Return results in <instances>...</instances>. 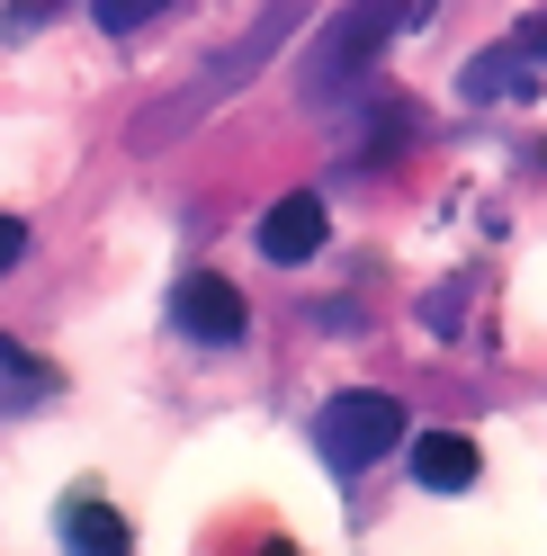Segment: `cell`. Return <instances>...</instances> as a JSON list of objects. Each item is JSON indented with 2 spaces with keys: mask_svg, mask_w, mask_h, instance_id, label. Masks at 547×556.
<instances>
[{
  "mask_svg": "<svg viewBox=\"0 0 547 556\" xmlns=\"http://www.w3.org/2000/svg\"><path fill=\"white\" fill-rule=\"evenodd\" d=\"M521 73H530V54H521V46L475 54V63H467V99H521V90H530Z\"/></svg>",
  "mask_w": 547,
  "mask_h": 556,
  "instance_id": "8",
  "label": "cell"
},
{
  "mask_svg": "<svg viewBox=\"0 0 547 556\" xmlns=\"http://www.w3.org/2000/svg\"><path fill=\"white\" fill-rule=\"evenodd\" d=\"M315 448H323V467L332 476H368L378 458H395L404 448V404L395 395H332L323 413H315Z\"/></svg>",
  "mask_w": 547,
  "mask_h": 556,
  "instance_id": "3",
  "label": "cell"
},
{
  "mask_svg": "<svg viewBox=\"0 0 547 556\" xmlns=\"http://www.w3.org/2000/svg\"><path fill=\"white\" fill-rule=\"evenodd\" d=\"M170 324H180L189 341H207V351H225V341H243V296L225 288L216 269H198V278H180V288H170Z\"/></svg>",
  "mask_w": 547,
  "mask_h": 556,
  "instance_id": "4",
  "label": "cell"
},
{
  "mask_svg": "<svg viewBox=\"0 0 547 556\" xmlns=\"http://www.w3.org/2000/svg\"><path fill=\"white\" fill-rule=\"evenodd\" d=\"M511 46H521L530 63H547V10H530V18H521V37H511Z\"/></svg>",
  "mask_w": 547,
  "mask_h": 556,
  "instance_id": "10",
  "label": "cell"
},
{
  "mask_svg": "<svg viewBox=\"0 0 547 556\" xmlns=\"http://www.w3.org/2000/svg\"><path fill=\"white\" fill-rule=\"evenodd\" d=\"M431 18V0H351L323 37H315V54H305V99H323L332 81H359L368 63H378L404 27H422Z\"/></svg>",
  "mask_w": 547,
  "mask_h": 556,
  "instance_id": "2",
  "label": "cell"
},
{
  "mask_svg": "<svg viewBox=\"0 0 547 556\" xmlns=\"http://www.w3.org/2000/svg\"><path fill=\"white\" fill-rule=\"evenodd\" d=\"M63 547L73 556H135V530H126V511H109L99 494H73L63 503Z\"/></svg>",
  "mask_w": 547,
  "mask_h": 556,
  "instance_id": "7",
  "label": "cell"
},
{
  "mask_svg": "<svg viewBox=\"0 0 547 556\" xmlns=\"http://www.w3.org/2000/svg\"><path fill=\"white\" fill-rule=\"evenodd\" d=\"M305 18H315V0H260V18H252V27H243V37H233V46H225V54H216V63H207V73H198L189 90H170L162 109H144V117L126 126V144H135V153H153V144H170L180 126H198V117H207L225 90H243V81L260 73V63L279 54Z\"/></svg>",
  "mask_w": 547,
  "mask_h": 556,
  "instance_id": "1",
  "label": "cell"
},
{
  "mask_svg": "<svg viewBox=\"0 0 547 556\" xmlns=\"http://www.w3.org/2000/svg\"><path fill=\"white\" fill-rule=\"evenodd\" d=\"M323 198L315 189H296V198H279V206H269V216H260V261H279V269H296V261H315L323 252Z\"/></svg>",
  "mask_w": 547,
  "mask_h": 556,
  "instance_id": "5",
  "label": "cell"
},
{
  "mask_svg": "<svg viewBox=\"0 0 547 556\" xmlns=\"http://www.w3.org/2000/svg\"><path fill=\"white\" fill-rule=\"evenodd\" d=\"M170 10V0H90V18L109 27V37H135V27H153Z\"/></svg>",
  "mask_w": 547,
  "mask_h": 556,
  "instance_id": "9",
  "label": "cell"
},
{
  "mask_svg": "<svg viewBox=\"0 0 547 556\" xmlns=\"http://www.w3.org/2000/svg\"><path fill=\"white\" fill-rule=\"evenodd\" d=\"M475 476H485V448H475L467 431H414V484H431V494H467Z\"/></svg>",
  "mask_w": 547,
  "mask_h": 556,
  "instance_id": "6",
  "label": "cell"
},
{
  "mask_svg": "<svg viewBox=\"0 0 547 556\" xmlns=\"http://www.w3.org/2000/svg\"><path fill=\"white\" fill-rule=\"evenodd\" d=\"M260 556H296V547H288V539H269V547H260Z\"/></svg>",
  "mask_w": 547,
  "mask_h": 556,
  "instance_id": "12",
  "label": "cell"
},
{
  "mask_svg": "<svg viewBox=\"0 0 547 556\" xmlns=\"http://www.w3.org/2000/svg\"><path fill=\"white\" fill-rule=\"evenodd\" d=\"M18 261H27V225L0 216V269H18Z\"/></svg>",
  "mask_w": 547,
  "mask_h": 556,
  "instance_id": "11",
  "label": "cell"
}]
</instances>
